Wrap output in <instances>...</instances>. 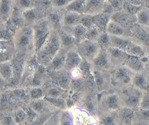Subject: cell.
<instances>
[{"label": "cell", "mask_w": 149, "mask_h": 125, "mask_svg": "<svg viewBox=\"0 0 149 125\" xmlns=\"http://www.w3.org/2000/svg\"><path fill=\"white\" fill-rule=\"evenodd\" d=\"M58 33L61 39V48L63 50H68V49H69V50H71V48L75 44L77 43L75 37H74L71 32L70 33V32L61 29L58 31Z\"/></svg>", "instance_id": "18"}, {"label": "cell", "mask_w": 149, "mask_h": 125, "mask_svg": "<svg viewBox=\"0 0 149 125\" xmlns=\"http://www.w3.org/2000/svg\"><path fill=\"white\" fill-rule=\"evenodd\" d=\"M31 107L33 108L37 113L42 112L44 109V102L39 99H35L32 101Z\"/></svg>", "instance_id": "51"}, {"label": "cell", "mask_w": 149, "mask_h": 125, "mask_svg": "<svg viewBox=\"0 0 149 125\" xmlns=\"http://www.w3.org/2000/svg\"><path fill=\"white\" fill-rule=\"evenodd\" d=\"M72 79L71 73L67 69H61L55 72L54 82L57 87L62 89H69Z\"/></svg>", "instance_id": "11"}, {"label": "cell", "mask_w": 149, "mask_h": 125, "mask_svg": "<svg viewBox=\"0 0 149 125\" xmlns=\"http://www.w3.org/2000/svg\"><path fill=\"white\" fill-rule=\"evenodd\" d=\"M15 122L14 118L12 117L11 116H6L3 118V124H12Z\"/></svg>", "instance_id": "57"}, {"label": "cell", "mask_w": 149, "mask_h": 125, "mask_svg": "<svg viewBox=\"0 0 149 125\" xmlns=\"http://www.w3.org/2000/svg\"><path fill=\"white\" fill-rule=\"evenodd\" d=\"M30 97L33 100L39 99L44 97V92L39 87H33L30 90Z\"/></svg>", "instance_id": "44"}, {"label": "cell", "mask_w": 149, "mask_h": 125, "mask_svg": "<svg viewBox=\"0 0 149 125\" xmlns=\"http://www.w3.org/2000/svg\"><path fill=\"white\" fill-rule=\"evenodd\" d=\"M31 0H18V5L20 6V7L24 8L25 10L31 8Z\"/></svg>", "instance_id": "55"}, {"label": "cell", "mask_w": 149, "mask_h": 125, "mask_svg": "<svg viewBox=\"0 0 149 125\" xmlns=\"http://www.w3.org/2000/svg\"><path fill=\"white\" fill-rule=\"evenodd\" d=\"M22 16L25 21L28 22H32L36 19L37 14H36L35 10L32 9V8H29V9H26L23 12Z\"/></svg>", "instance_id": "47"}, {"label": "cell", "mask_w": 149, "mask_h": 125, "mask_svg": "<svg viewBox=\"0 0 149 125\" xmlns=\"http://www.w3.org/2000/svg\"><path fill=\"white\" fill-rule=\"evenodd\" d=\"M100 33H101V32H100L99 29L95 26H93L91 27L90 29H88L86 35V39L97 41L98 37H99Z\"/></svg>", "instance_id": "43"}, {"label": "cell", "mask_w": 149, "mask_h": 125, "mask_svg": "<svg viewBox=\"0 0 149 125\" xmlns=\"http://www.w3.org/2000/svg\"><path fill=\"white\" fill-rule=\"evenodd\" d=\"M115 112L116 111L104 112L101 118L102 123L104 124H115L120 123L118 111L117 114H114Z\"/></svg>", "instance_id": "31"}, {"label": "cell", "mask_w": 149, "mask_h": 125, "mask_svg": "<svg viewBox=\"0 0 149 125\" xmlns=\"http://www.w3.org/2000/svg\"><path fill=\"white\" fill-rule=\"evenodd\" d=\"M132 40L130 37H120V36L111 35V46L121 49L126 52Z\"/></svg>", "instance_id": "21"}, {"label": "cell", "mask_w": 149, "mask_h": 125, "mask_svg": "<svg viewBox=\"0 0 149 125\" xmlns=\"http://www.w3.org/2000/svg\"><path fill=\"white\" fill-rule=\"evenodd\" d=\"M98 105L96 99L94 96L92 95H88L86 98L84 99V103H83V108L88 112L89 114H97L98 110Z\"/></svg>", "instance_id": "29"}, {"label": "cell", "mask_w": 149, "mask_h": 125, "mask_svg": "<svg viewBox=\"0 0 149 125\" xmlns=\"http://www.w3.org/2000/svg\"><path fill=\"white\" fill-rule=\"evenodd\" d=\"M25 60L22 56H18L13 59L12 61V66L14 71V77L20 80L22 77L24 73Z\"/></svg>", "instance_id": "23"}, {"label": "cell", "mask_w": 149, "mask_h": 125, "mask_svg": "<svg viewBox=\"0 0 149 125\" xmlns=\"http://www.w3.org/2000/svg\"><path fill=\"white\" fill-rule=\"evenodd\" d=\"M137 22L144 27H149V10L142 8L136 15Z\"/></svg>", "instance_id": "33"}, {"label": "cell", "mask_w": 149, "mask_h": 125, "mask_svg": "<svg viewBox=\"0 0 149 125\" xmlns=\"http://www.w3.org/2000/svg\"><path fill=\"white\" fill-rule=\"evenodd\" d=\"M48 22L50 23L51 26H52L54 29V30L59 31L61 29V26L62 22H61L60 16L58 14L55 13V12L51 13L48 16Z\"/></svg>", "instance_id": "35"}, {"label": "cell", "mask_w": 149, "mask_h": 125, "mask_svg": "<svg viewBox=\"0 0 149 125\" xmlns=\"http://www.w3.org/2000/svg\"><path fill=\"white\" fill-rule=\"evenodd\" d=\"M27 113L22 108H18L14 112V120L17 124H22L27 118Z\"/></svg>", "instance_id": "41"}, {"label": "cell", "mask_w": 149, "mask_h": 125, "mask_svg": "<svg viewBox=\"0 0 149 125\" xmlns=\"http://www.w3.org/2000/svg\"><path fill=\"white\" fill-rule=\"evenodd\" d=\"M143 93L144 91L136 87L133 84L120 90L119 95L122 101V107L130 108L133 109L139 108Z\"/></svg>", "instance_id": "3"}, {"label": "cell", "mask_w": 149, "mask_h": 125, "mask_svg": "<svg viewBox=\"0 0 149 125\" xmlns=\"http://www.w3.org/2000/svg\"><path fill=\"white\" fill-rule=\"evenodd\" d=\"M142 8V6H137L134 5V4L128 3V2L125 1L123 2V10L127 13L132 16H136L137 14L139 12V11Z\"/></svg>", "instance_id": "38"}, {"label": "cell", "mask_w": 149, "mask_h": 125, "mask_svg": "<svg viewBox=\"0 0 149 125\" xmlns=\"http://www.w3.org/2000/svg\"><path fill=\"white\" fill-rule=\"evenodd\" d=\"M134 118H137L142 122H149V110L138 108L137 112H135Z\"/></svg>", "instance_id": "40"}, {"label": "cell", "mask_w": 149, "mask_h": 125, "mask_svg": "<svg viewBox=\"0 0 149 125\" xmlns=\"http://www.w3.org/2000/svg\"><path fill=\"white\" fill-rule=\"evenodd\" d=\"M87 31H88V29L83 24H80V23L72 27L71 33L74 35V37H75L76 43H79L82 40L86 39Z\"/></svg>", "instance_id": "27"}, {"label": "cell", "mask_w": 149, "mask_h": 125, "mask_svg": "<svg viewBox=\"0 0 149 125\" xmlns=\"http://www.w3.org/2000/svg\"><path fill=\"white\" fill-rule=\"evenodd\" d=\"M94 79L95 81L96 86L98 89L100 90V89H103L105 87V84H107V77L104 74L103 71H99V70L95 69L92 72Z\"/></svg>", "instance_id": "30"}, {"label": "cell", "mask_w": 149, "mask_h": 125, "mask_svg": "<svg viewBox=\"0 0 149 125\" xmlns=\"http://www.w3.org/2000/svg\"><path fill=\"white\" fill-rule=\"evenodd\" d=\"M86 0H74L65 8L66 12H74L78 14H84Z\"/></svg>", "instance_id": "26"}, {"label": "cell", "mask_w": 149, "mask_h": 125, "mask_svg": "<svg viewBox=\"0 0 149 125\" xmlns=\"http://www.w3.org/2000/svg\"><path fill=\"white\" fill-rule=\"evenodd\" d=\"M36 71H37V66L35 65V63L33 60H30L29 62H25L24 73H23L22 77L24 76L26 77H29L33 74H35Z\"/></svg>", "instance_id": "39"}, {"label": "cell", "mask_w": 149, "mask_h": 125, "mask_svg": "<svg viewBox=\"0 0 149 125\" xmlns=\"http://www.w3.org/2000/svg\"><path fill=\"white\" fill-rule=\"evenodd\" d=\"M12 93L18 99H25L26 97V93L24 89H15L12 90Z\"/></svg>", "instance_id": "53"}, {"label": "cell", "mask_w": 149, "mask_h": 125, "mask_svg": "<svg viewBox=\"0 0 149 125\" xmlns=\"http://www.w3.org/2000/svg\"><path fill=\"white\" fill-rule=\"evenodd\" d=\"M105 0H86L84 14L95 15L103 12Z\"/></svg>", "instance_id": "16"}, {"label": "cell", "mask_w": 149, "mask_h": 125, "mask_svg": "<svg viewBox=\"0 0 149 125\" xmlns=\"http://www.w3.org/2000/svg\"><path fill=\"white\" fill-rule=\"evenodd\" d=\"M9 103V99H8V94H1V106L6 107L8 106Z\"/></svg>", "instance_id": "56"}, {"label": "cell", "mask_w": 149, "mask_h": 125, "mask_svg": "<svg viewBox=\"0 0 149 125\" xmlns=\"http://www.w3.org/2000/svg\"><path fill=\"white\" fill-rule=\"evenodd\" d=\"M14 45L17 50L24 52L34 45L33 27H22L14 36Z\"/></svg>", "instance_id": "4"}, {"label": "cell", "mask_w": 149, "mask_h": 125, "mask_svg": "<svg viewBox=\"0 0 149 125\" xmlns=\"http://www.w3.org/2000/svg\"><path fill=\"white\" fill-rule=\"evenodd\" d=\"M110 20L111 16L105 12H101V13L93 15V24L99 29L100 32L106 31L107 26Z\"/></svg>", "instance_id": "19"}, {"label": "cell", "mask_w": 149, "mask_h": 125, "mask_svg": "<svg viewBox=\"0 0 149 125\" xmlns=\"http://www.w3.org/2000/svg\"><path fill=\"white\" fill-rule=\"evenodd\" d=\"M61 48V39L58 32H51L41 50L35 54L37 62L42 66L48 67Z\"/></svg>", "instance_id": "1"}, {"label": "cell", "mask_w": 149, "mask_h": 125, "mask_svg": "<svg viewBox=\"0 0 149 125\" xmlns=\"http://www.w3.org/2000/svg\"><path fill=\"white\" fill-rule=\"evenodd\" d=\"M73 1L74 0H52V3L56 8H65Z\"/></svg>", "instance_id": "52"}, {"label": "cell", "mask_w": 149, "mask_h": 125, "mask_svg": "<svg viewBox=\"0 0 149 125\" xmlns=\"http://www.w3.org/2000/svg\"><path fill=\"white\" fill-rule=\"evenodd\" d=\"M101 50L97 41L85 39L76 43V50L83 60L92 62Z\"/></svg>", "instance_id": "5"}, {"label": "cell", "mask_w": 149, "mask_h": 125, "mask_svg": "<svg viewBox=\"0 0 149 125\" xmlns=\"http://www.w3.org/2000/svg\"><path fill=\"white\" fill-rule=\"evenodd\" d=\"M82 60V58L77 52V50H68L66 53L64 68L70 71H72V69L79 66Z\"/></svg>", "instance_id": "13"}, {"label": "cell", "mask_w": 149, "mask_h": 125, "mask_svg": "<svg viewBox=\"0 0 149 125\" xmlns=\"http://www.w3.org/2000/svg\"><path fill=\"white\" fill-rule=\"evenodd\" d=\"M139 108L144 110H149V91H144Z\"/></svg>", "instance_id": "49"}, {"label": "cell", "mask_w": 149, "mask_h": 125, "mask_svg": "<svg viewBox=\"0 0 149 125\" xmlns=\"http://www.w3.org/2000/svg\"><path fill=\"white\" fill-rule=\"evenodd\" d=\"M125 52L130 55L139 57V58L142 59L144 58V56H145V48L142 47V45H139V44L136 43L132 40Z\"/></svg>", "instance_id": "28"}, {"label": "cell", "mask_w": 149, "mask_h": 125, "mask_svg": "<svg viewBox=\"0 0 149 125\" xmlns=\"http://www.w3.org/2000/svg\"><path fill=\"white\" fill-rule=\"evenodd\" d=\"M100 47L103 50H107L111 47V35L107 32H101L97 39Z\"/></svg>", "instance_id": "34"}, {"label": "cell", "mask_w": 149, "mask_h": 125, "mask_svg": "<svg viewBox=\"0 0 149 125\" xmlns=\"http://www.w3.org/2000/svg\"><path fill=\"white\" fill-rule=\"evenodd\" d=\"M131 39L136 43L142 45V47L149 49V30L145 29L144 26L134 25L131 29Z\"/></svg>", "instance_id": "8"}, {"label": "cell", "mask_w": 149, "mask_h": 125, "mask_svg": "<svg viewBox=\"0 0 149 125\" xmlns=\"http://www.w3.org/2000/svg\"><path fill=\"white\" fill-rule=\"evenodd\" d=\"M123 1L128 2V3L134 4V5L137 6H141V0H123Z\"/></svg>", "instance_id": "58"}, {"label": "cell", "mask_w": 149, "mask_h": 125, "mask_svg": "<svg viewBox=\"0 0 149 125\" xmlns=\"http://www.w3.org/2000/svg\"><path fill=\"white\" fill-rule=\"evenodd\" d=\"M111 20L119 23L125 29H129L131 31L134 24L136 22H137L136 16H132L131 14L127 13L124 10H122L120 11L115 12L111 16Z\"/></svg>", "instance_id": "9"}, {"label": "cell", "mask_w": 149, "mask_h": 125, "mask_svg": "<svg viewBox=\"0 0 149 125\" xmlns=\"http://www.w3.org/2000/svg\"><path fill=\"white\" fill-rule=\"evenodd\" d=\"M106 32L113 36H120V37H130L132 32L129 29H125L119 23L110 20L109 22Z\"/></svg>", "instance_id": "12"}, {"label": "cell", "mask_w": 149, "mask_h": 125, "mask_svg": "<svg viewBox=\"0 0 149 125\" xmlns=\"http://www.w3.org/2000/svg\"><path fill=\"white\" fill-rule=\"evenodd\" d=\"M147 1H148V3H149V0H147Z\"/></svg>", "instance_id": "59"}, {"label": "cell", "mask_w": 149, "mask_h": 125, "mask_svg": "<svg viewBox=\"0 0 149 125\" xmlns=\"http://www.w3.org/2000/svg\"><path fill=\"white\" fill-rule=\"evenodd\" d=\"M66 53L67 52H65V50L61 48V50L55 55L54 58H53L52 62L49 65L48 68L50 71L55 72L65 68Z\"/></svg>", "instance_id": "14"}, {"label": "cell", "mask_w": 149, "mask_h": 125, "mask_svg": "<svg viewBox=\"0 0 149 125\" xmlns=\"http://www.w3.org/2000/svg\"><path fill=\"white\" fill-rule=\"evenodd\" d=\"M61 95V91L58 87H51L46 91L45 96L49 97H59Z\"/></svg>", "instance_id": "48"}, {"label": "cell", "mask_w": 149, "mask_h": 125, "mask_svg": "<svg viewBox=\"0 0 149 125\" xmlns=\"http://www.w3.org/2000/svg\"><path fill=\"white\" fill-rule=\"evenodd\" d=\"M122 108V101L118 93H105L100 99L99 109L104 112L118 111Z\"/></svg>", "instance_id": "7"}, {"label": "cell", "mask_w": 149, "mask_h": 125, "mask_svg": "<svg viewBox=\"0 0 149 125\" xmlns=\"http://www.w3.org/2000/svg\"><path fill=\"white\" fill-rule=\"evenodd\" d=\"M10 10H11V1H10V0H1L0 12H1V18H3V20L8 19Z\"/></svg>", "instance_id": "37"}, {"label": "cell", "mask_w": 149, "mask_h": 125, "mask_svg": "<svg viewBox=\"0 0 149 125\" xmlns=\"http://www.w3.org/2000/svg\"><path fill=\"white\" fill-rule=\"evenodd\" d=\"M107 51L109 55L111 60L115 66L123 64L127 55L125 51L117 47H111V46L109 47Z\"/></svg>", "instance_id": "17"}, {"label": "cell", "mask_w": 149, "mask_h": 125, "mask_svg": "<svg viewBox=\"0 0 149 125\" xmlns=\"http://www.w3.org/2000/svg\"><path fill=\"white\" fill-rule=\"evenodd\" d=\"M0 37H1V41H10L12 39V31L8 28L4 29L3 30L1 29Z\"/></svg>", "instance_id": "50"}, {"label": "cell", "mask_w": 149, "mask_h": 125, "mask_svg": "<svg viewBox=\"0 0 149 125\" xmlns=\"http://www.w3.org/2000/svg\"><path fill=\"white\" fill-rule=\"evenodd\" d=\"M33 30L34 45H35V53L36 54L41 50L51 33L49 22L47 20H42L35 25Z\"/></svg>", "instance_id": "6"}, {"label": "cell", "mask_w": 149, "mask_h": 125, "mask_svg": "<svg viewBox=\"0 0 149 125\" xmlns=\"http://www.w3.org/2000/svg\"><path fill=\"white\" fill-rule=\"evenodd\" d=\"M85 86L84 78H72L70 82V89L73 92H80Z\"/></svg>", "instance_id": "36"}, {"label": "cell", "mask_w": 149, "mask_h": 125, "mask_svg": "<svg viewBox=\"0 0 149 125\" xmlns=\"http://www.w3.org/2000/svg\"><path fill=\"white\" fill-rule=\"evenodd\" d=\"M120 122L123 124H131L134 119L135 109L130 108L122 107L118 110Z\"/></svg>", "instance_id": "20"}, {"label": "cell", "mask_w": 149, "mask_h": 125, "mask_svg": "<svg viewBox=\"0 0 149 125\" xmlns=\"http://www.w3.org/2000/svg\"><path fill=\"white\" fill-rule=\"evenodd\" d=\"M59 124H73L74 117L68 110H64V112L61 113L60 119H59Z\"/></svg>", "instance_id": "42"}, {"label": "cell", "mask_w": 149, "mask_h": 125, "mask_svg": "<svg viewBox=\"0 0 149 125\" xmlns=\"http://www.w3.org/2000/svg\"><path fill=\"white\" fill-rule=\"evenodd\" d=\"M44 99L47 102L50 103L54 107L63 110L68 109V103L64 99L59 97H49L45 96Z\"/></svg>", "instance_id": "32"}, {"label": "cell", "mask_w": 149, "mask_h": 125, "mask_svg": "<svg viewBox=\"0 0 149 125\" xmlns=\"http://www.w3.org/2000/svg\"><path fill=\"white\" fill-rule=\"evenodd\" d=\"M78 68H79L80 71H81L83 75V77L84 78L86 77L87 76H88L91 73H92V72L91 71V62L87 60H82V62L80 63V64L79 65Z\"/></svg>", "instance_id": "45"}, {"label": "cell", "mask_w": 149, "mask_h": 125, "mask_svg": "<svg viewBox=\"0 0 149 125\" xmlns=\"http://www.w3.org/2000/svg\"><path fill=\"white\" fill-rule=\"evenodd\" d=\"M0 73L1 78L5 80H8L14 77L13 66L11 61H4L1 62L0 66Z\"/></svg>", "instance_id": "25"}, {"label": "cell", "mask_w": 149, "mask_h": 125, "mask_svg": "<svg viewBox=\"0 0 149 125\" xmlns=\"http://www.w3.org/2000/svg\"><path fill=\"white\" fill-rule=\"evenodd\" d=\"M132 84L142 91H149V80L141 73H136L133 77Z\"/></svg>", "instance_id": "22"}, {"label": "cell", "mask_w": 149, "mask_h": 125, "mask_svg": "<svg viewBox=\"0 0 149 125\" xmlns=\"http://www.w3.org/2000/svg\"><path fill=\"white\" fill-rule=\"evenodd\" d=\"M123 64L135 73H141L143 71L144 64L142 58L127 54Z\"/></svg>", "instance_id": "15"}, {"label": "cell", "mask_w": 149, "mask_h": 125, "mask_svg": "<svg viewBox=\"0 0 149 125\" xmlns=\"http://www.w3.org/2000/svg\"><path fill=\"white\" fill-rule=\"evenodd\" d=\"M92 63L94 66L95 69L103 71H108L111 68V65L113 64L107 50H103V49L100 50L99 53L93 60Z\"/></svg>", "instance_id": "10"}, {"label": "cell", "mask_w": 149, "mask_h": 125, "mask_svg": "<svg viewBox=\"0 0 149 125\" xmlns=\"http://www.w3.org/2000/svg\"><path fill=\"white\" fill-rule=\"evenodd\" d=\"M109 1L116 12L123 10V2H124L123 0H110Z\"/></svg>", "instance_id": "54"}, {"label": "cell", "mask_w": 149, "mask_h": 125, "mask_svg": "<svg viewBox=\"0 0 149 125\" xmlns=\"http://www.w3.org/2000/svg\"><path fill=\"white\" fill-rule=\"evenodd\" d=\"M135 72L124 64L116 65L111 73L110 80L112 85L119 90H122L132 84Z\"/></svg>", "instance_id": "2"}, {"label": "cell", "mask_w": 149, "mask_h": 125, "mask_svg": "<svg viewBox=\"0 0 149 125\" xmlns=\"http://www.w3.org/2000/svg\"><path fill=\"white\" fill-rule=\"evenodd\" d=\"M93 15H91V14H83L82 15L81 18H80V23L86 27L87 29H90L91 27L95 26L93 24Z\"/></svg>", "instance_id": "46"}, {"label": "cell", "mask_w": 149, "mask_h": 125, "mask_svg": "<svg viewBox=\"0 0 149 125\" xmlns=\"http://www.w3.org/2000/svg\"><path fill=\"white\" fill-rule=\"evenodd\" d=\"M82 14L74 12H67L63 16V24L66 27H72L75 26L80 23Z\"/></svg>", "instance_id": "24"}]
</instances>
